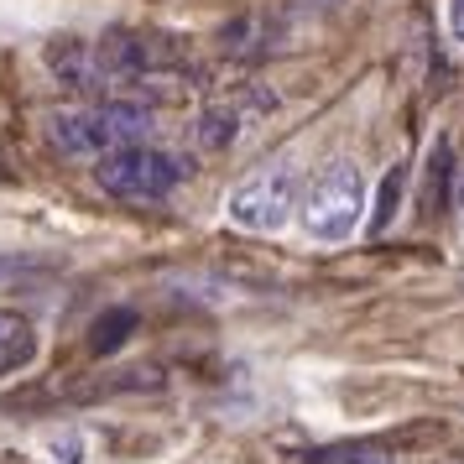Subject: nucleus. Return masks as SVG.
Masks as SVG:
<instances>
[{
  "label": "nucleus",
  "instance_id": "obj_10",
  "mask_svg": "<svg viewBox=\"0 0 464 464\" xmlns=\"http://www.w3.org/2000/svg\"><path fill=\"white\" fill-rule=\"evenodd\" d=\"M449 178H454V147L449 141H433V151H428V178H422V198H428L433 214L449 204Z\"/></svg>",
  "mask_w": 464,
  "mask_h": 464
},
{
  "label": "nucleus",
  "instance_id": "obj_12",
  "mask_svg": "<svg viewBox=\"0 0 464 464\" xmlns=\"http://www.w3.org/2000/svg\"><path fill=\"white\" fill-rule=\"evenodd\" d=\"M308 464H392V454H381V449H324V454H314Z\"/></svg>",
  "mask_w": 464,
  "mask_h": 464
},
{
  "label": "nucleus",
  "instance_id": "obj_13",
  "mask_svg": "<svg viewBox=\"0 0 464 464\" xmlns=\"http://www.w3.org/2000/svg\"><path fill=\"white\" fill-rule=\"evenodd\" d=\"M32 272H43L37 256H0V287H5V282H22V276H32Z\"/></svg>",
  "mask_w": 464,
  "mask_h": 464
},
{
  "label": "nucleus",
  "instance_id": "obj_14",
  "mask_svg": "<svg viewBox=\"0 0 464 464\" xmlns=\"http://www.w3.org/2000/svg\"><path fill=\"white\" fill-rule=\"evenodd\" d=\"M443 26L454 43H464V0H443Z\"/></svg>",
  "mask_w": 464,
  "mask_h": 464
},
{
  "label": "nucleus",
  "instance_id": "obj_15",
  "mask_svg": "<svg viewBox=\"0 0 464 464\" xmlns=\"http://www.w3.org/2000/svg\"><path fill=\"white\" fill-rule=\"evenodd\" d=\"M454 204H459V219H464V172H459V193H454Z\"/></svg>",
  "mask_w": 464,
  "mask_h": 464
},
{
  "label": "nucleus",
  "instance_id": "obj_2",
  "mask_svg": "<svg viewBox=\"0 0 464 464\" xmlns=\"http://www.w3.org/2000/svg\"><path fill=\"white\" fill-rule=\"evenodd\" d=\"M188 172H193L188 157H178V151H168V147H151V141H136V147H121V151H110V157H100L94 178H100V188H105L110 198H121V204H157V198H168Z\"/></svg>",
  "mask_w": 464,
  "mask_h": 464
},
{
  "label": "nucleus",
  "instance_id": "obj_8",
  "mask_svg": "<svg viewBox=\"0 0 464 464\" xmlns=\"http://www.w3.org/2000/svg\"><path fill=\"white\" fill-rule=\"evenodd\" d=\"M37 355V334H32V324L22 314H11V308H0V376H11V371H22L32 365Z\"/></svg>",
  "mask_w": 464,
  "mask_h": 464
},
{
  "label": "nucleus",
  "instance_id": "obj_5",
  "mask_svg": "<svg viewBox=\"0 0 464 464\" xmlns=\"http://www.w3.org/2000/svg\"><path fill=\"white\" fill-rule=\"evenodd\" d=\"M276 94L272 89H240V94H230V100H219V105H209L204 115H198V126H193V141H198V151H230L235 141H240V130L251 126L256 115H272Z\"/></svg>",
  "mask_w": 464,
  "mask_h": 464
},
{
  "label": "nucleus",
  "instance_id": "obj_1",
  "mask_svg": "<svg viewBox=\"0 0 464 464\" xmlns=\"http://www.w3.org/2000/svg\"><path fill=\"white\" fill-rule=\"evenodd\" d=\"M47 136L53 147L68 151V157H110L121 147H136L151 136V110L136 105V100H94L84 110H68V115H53L47 121Z\"/></svg>",
  "mask_w": 464,
  "mask_h": 464
},
{
  "label": "nucleus",
  "instance_id": "obj_7",
  "mask_svg": "<svg viewBox=\"0 0 464 464\" xmlns=\"http://www.w3.org/2000/svg\"><path fill=\"white\" fill-rule=\"evenodd\" d=\"M287 47V22L272 16V11H240L219 26V53L235 58V63H261Z\"/></svg>",
  "mask_w": 464,
  "mask_h": 464
},
{
  "label": "nucleus",
  "instance_id": "obj_6",
  "mask_svg": "<svg viewBox=\"0 0 464 464\" xmlns=\"http://www.w3.org/2000/svg\"><path fill=\"white\" fill-rule=\"evenodd\" d=\"M43 63L53 68V79H58L63 89H73V94H89V100L115 94V79H110L100 47L84 43V37H58V43H47Z\"/></svg>",
  "mask_w": 464,
  "mask_h": 464
},
{
  "label": "nucleus",
  "instance_id": "obj_11",
  "mask_svg": "<svg viewBox=\"0 0 464 464\" xmlns=\"http://www.w3.org/2000/svg\"><path fill=\"white\" fill-rule=\"evenodd\" d=\"M401 188H407V168H392L381 178V198H376V214H371V235H381L401 209Z\"/></svg>",
  "mask_w": 464,
  "mask_h": 464
},
{
  "label": "nucleus",
  "instance_id": "obj_9",
  "mask_svg": "<svg viewBox=\"0 0 464 464\" xmlns=\"http://www.w3.org/2000/svg\"><path fill=\"white\" fill-rule=\"evenodd\" d=\"M136 308H105V314L94 318V329H89V344H94V355H115L130 334H136Z\"/></svg>",
  "mask_w": 464,
  "mask_h": 464
},
{
  "label": "nucleus",
  "instance_id": "obj_4",
  "mask_svg": "<svg viewBox=\"0 0 464 464\" xmlns=\"http://www.w3.org/2000/svg\"><path fill=\"white\" fill-rule=\"evenodd\" d=\"M297 198L303 193H297L293 162H272L230 193V225H240L246 235H276L297 214Z\"/></svg>",
  "mask_w": 464,
  "mask_h": 464
},
{
  "label": "nucleus",
  "instance_id": "obj_3",
  "mask_svg": "<svg viewBox=\"0 0 464 464\" xmlns=\"http://www.w3.org/2000/svg\"><path fill=\"white\" fill-rule=\"evenodd\" d=\"M365 209V178L350 157H329L297 198V219L314 240H344Z\"/></svg>",
  "mask_w": 464,
  "mask_h": 464
}]
</instances>
